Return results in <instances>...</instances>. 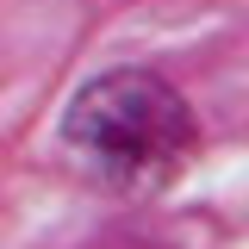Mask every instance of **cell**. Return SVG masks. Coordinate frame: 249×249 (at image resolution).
Masks as SVG:
<instances>
[{
    "label": "cell",
    "instance_id": "obj_1",
    "mask_svg": "<svg viewBox=\"0 0 249 249\" xmlns=\"http://www.w3.org/2000/svg\"><path fill=\"white\" fill-rule=\"evenodd\" d=\"M62 137L93 181L150 193L193 156V112L162 75L112 69L69 100Z\"/></svg>",
    "mask_w": 249,
    "mask_h": 249
}]
</instances>
